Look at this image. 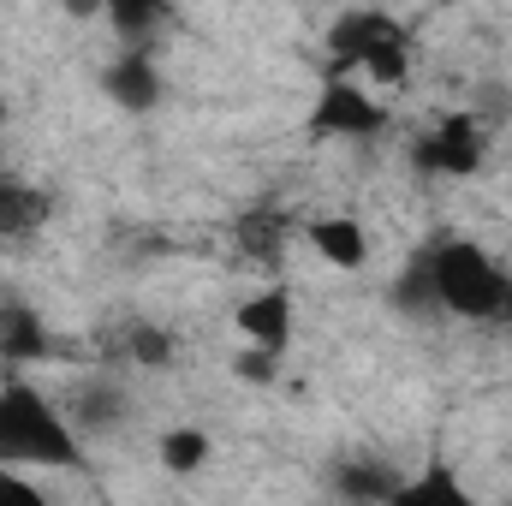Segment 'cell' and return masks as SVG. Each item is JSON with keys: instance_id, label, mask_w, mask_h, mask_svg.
Wrapping results in <instances>:
<instances>
[{"instance_id": "cell-17", "label": "cell", "mask_w": 512, "mask_h": 506, "mask_svg": "<svg viewBox=\"0 0 512 506\" xmlns=\"http://www.w3.org/2000/svg\"><path fill=\"white\" fill-rule=\"evenodd\" d=\"M66 18H102V0H60Z\"/></svg>"}, {"instance_id": "cell-4", "label": "cell", "mask_w": 512, "mask_h": 506, "mask_svg": "<svg viewBox=\"0 0 512 506\" xmlns=\"http://www.w3.org/2000/svg\"><path fill=\"white\" fill-rule=\"evenodd\" d=\"M387 126V108L364 90V78H352V72H340V66H328L322 78H316V102H310V114H304V131L310 137H376Z\"/></svg>"}, {"instance_id": "cell-12", "label": "cell", "mask_w": 512, "mask_h": 506, "mask_svg": "<svg viewBox=\"0 0 512 506\" xmlns=\"http://www.w3.org/2000/svg\"><path fill=\"white\" fill-rule=\"evenodd\" d=\"M209 453H215L209 429H191V423H179V429H161V465H167L173 477H191V471H203V465H209Z\"/></svg>"}, {"instance_id": "cell-8", "label": "cell", "mask_w": 512, "mask_h": 506, "mask_svg": "<svg viewBox=\"0 0 512 506\" xmlns=\"http://www.w3.org/2000/svg\"><path fill=\"white\" fill-rule=\"evenodd\" d=\"M48 215H54V197L42 185L0 173V239H30L48 227Z\"/></svg>"}, {"instance_id": "cell-7", "label": "cell", "mask_w": 512, "mask_h": 506, "mask_svg": "<svg viewBox=\"0 0 512 506\" xmlns=\"http://www.w3.org/2000/svg\"><path fill=\"white\" fill-rule=\"evenodd\" d=\"M239 334H245V346H256V352H286L292 346V286H262V292H251L245 304H239Z\"/></svg>"}, {"instance_id": "cell-16", "label": "cell", "mask_w": 512, "mask_h": 506, "mask_svg": "<svg viewBox=\"0 0 512 506\" xmlns=\"http://www.w3.org/2000/svg\"><path fill=\"white\" fill-rule=\"evenodd\" d=\"M0 506H42V489L18 465H0Z\"/></svg>"}, {"instance_id": "cell-5", "label": "cell", "mask_w": 512, "mask_h": 506, "mask_svg": "<svg viewBox=\"0 0 512 506\" xmlns=\"http://www.w3.org/2000/svg\"><path fill=\"white\" fill-rule=\"evenodd\" d=\"M483 155H489V131H483V120H471V114L435 120V126L417 137V149H411L417 173H435V179H471L483 167Z\"/></svg>"}, {"instance_id": "cell-3", "label": "cell", "mask_w": 512, "mask_h": 506, "mask_svg": "<svg viewBox=\"0 0 512 506\" xmlns=\"http://www.w3.org/2000/svg\"><path fill=\"white\" fill-rule=\"evenodd\" d=\"M328 66L364 72L370 84H405L411 78V36L382 6H352L328 24Z\"/></svg>"}, {"instance_id": "cell-11", "label": "cell", "mask_w": 512, "mask_h": 506, "mask_svg": "<svg viewBox=\"0 0 512 506\" xmlns=\"http://www.w3.org/2000/svg\"><path fill=\"white\" fill-rule=\"evenodd\" d=\"M102 18L114 24L120 42L155 48V36H161L167 24H179V0H102Z\"/></svg>"}, {"instance_id": "cell-10", "label": "cell", "mask_w": 512, "mask_h": 506, "mask_svg": "<svg viewBox=\"0 0 512 506\" xmlns=\"http://www.w3.org/2000/svg\"><path fill=\"white\" fill-rule=\"evenodd\" d=\"M54 352L48 340V322L30 310V304H0V364H42Z\"/></svg>"}, {"instance_id": "cell-1", "label": "cell", "mask_w": 512, "mask_h": 506, "mask_svg": "<svg viewBox=\"0 0 512 506\" xmlns=\"http://www.w3.org/2000/svg\"><path fill=\"white\" fill-rule=\"evenodd\" d=\"M405 316H459V322H512V274L477 239H441L393 286Z\"/></svg>"}, {"instance_id": "cell-6", "label": "cell", "mask_w": 512, "mask_h": 506, "mask_svg": "<svg viewBox=\"0 0 512 506\" xmlns=\"http://www.w3.org/2000/svg\"><path fill=\"white\" fill-rule=\"evenodd\" d=\"M102 96H108L120 114H155L161 96H167V78H161L155 48H143V42H120V54L102 66Z\"/></svg>"}, {"instance_id": "cell-19", "label": "cell", "mask_w": 512, "mask_h": 506, "mask_svg": "<svg viewBox=\"0 0 512 506\" xmlns=\"http://www.w3.org/2000/svg\"><path fill=\"white\" fill-rule=\"evenodd\" d=\"M507 209H512V179H507Z\"/></svg>"}, {"instance_id": "cell-2", "label": "cell", "mask_w": 512, "mask_h": 506, "mask_svg": "<svg viewBox=\"0 0 512 506\" xmlns=\"http://www.w3.org/2000/svg\"><path fill=\"white\" fill-rule=\"evenodd\" d=\"M0 465L18 471H72L84 465V435L78 423L30 381L0 387Z\"/></svg>"}, {"instance_id": "cell-15", "label": "cell", "mask_w": 512, "mask_h": 506, "mask_svg": "<svg viewBox=\"0 0 512 506\" xmlns=\"http://www.w3.org/2000/svg\"><path fill=\"white\" fill-rule=\"evenodd\" d=\"M131 358H137L143 370H161V364H173V340H167L161 328L137 322V328H131Z\"/></svg>"}, {"instance_id": "cell-18", "label": "cell", "mask_w": 512, "mask_h": 506, "mask_svg": "<svg viewBox=\"0 0 512 506\" xmlns=\"http://www.w3.org/2000/svg\"><path fill=\"white\" fill-rule=\"evenodd\" d=\"M0 126H6V96H0Z\"/></svg>"}, {"instance_id": "cell-13", "label": "cell", "mask_w": 512, "mask_h": 506, "mask_svg": "<svg viewBox=\"0 0 512 506\" xmlns=\"http://www.w3.org/2000/svg\"><path fill=\"white\" fill-rule=\"evenodd\" d=\"M393 501H453V506H465L471 495L459 489V477L447 471V465H429L423 477H411V483H399V495Z\"/></svg>"}, {"instance_id": "cell-9", "label": "cell", "mask_w": 512, "mask_h": 506, "mask_svg": "<svg viewBox=\"0 0 512 506\" xmlns=\"http://www.w3.org/2000/svg\"><path fill=\"white\" fill-rule=\"evenodd\" d=\"M304 245L322 256L328 268H364L370 262V233L352 221V215H322L304 227Z\"/></svg>"}, {"instance_id": "cell-14", "label": "cell", "mask_w": 512, "mask_h": 506, "mask_svg": "<svg viewBox=\"0 0 512 506\" xmlns=\"http://www.w3.org/2000/svg\"><path fill=\"white\" fill-rule=\"evenodd\" d=\"M334 489H340V495H364V501H393V495H399V477H376V471H352V465H346V471L334 477Z\"/></svg>"}]
</instances>
